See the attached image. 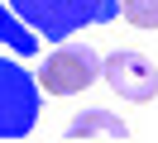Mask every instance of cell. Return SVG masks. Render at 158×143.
<instances>
[{"label": "cell", "mask_w": 158, "mask_h": 143, "mask_svg": "<svg viewBox=\"0 0 158 143\" xmlns=\"http://www.w3.org/2000/svg\"><path fill=\"white\" fill-rule=\"evenodd\" d=\"M0 43H5V48H15V53H39V43H43V38L34 34V29L24 24L19 14H15V5H10V0H0Z\"/></svg>", "instance_id": "obj_6"}, {"label": "cell", "mask_w": 158, "mask_h": 143, "mask_svg": "<svg viewBox=\"0 0 158 143\" xmlns=\"http://www.w3.org/2000/svg\"><path fill=\"white\" fill-rule=\"evenodd\" d=\"M101 76H106V86L120 100L148 105L158 95V67H153V57L139 53V48H115V53L101 62Z\"/></svg>", "instance_id": "obj_4"}, {"label": "cell", "mask_w": 158, "mask_h": 143, "mask_svg": "<svg viewBox=\"0 0 158 143\" xmlns=\"http://www.w3.org/2000/svg\"><path fill=\"white\" fill-rule=\"evenodd\" d=\"M15 14L48 43L81 34L86 24H110L120 14V0H10Z\"/></svg>", "instance_id": "obj_1"}, {"label": "cell", "mask_w": 158, "mask_h": 143, "mask_svg": "<svg viewBox=\"0 0 158 143\" xmlns=\"http://www.w3.org/2000/svg\"><path fill=\"white\" fill-rule=\"evenodd\" d=\"M101 76V53L91 43H77V38H62L48 57H43V72H39V86L48 95H77L86 91L91 81Z\"/></svg>", "instance_id": "obj_3"}, {"label": "cell", "mask_w": 158, "mask_h": 143, "mask_svg": "<svg viewBox=\"0 0 158 143\" xmlns=\"http://www.w3.org/2000/svg\"><path fill=\"white\" fill-rule=\"evenodd\" d=\"M67 138H77V143H91V138L125 143V138H129V124H125V119H115L110 110H81V114H72Z\"/></svg>", "instance_id": "obj_5"}, {"label": "cell", "mask_w": 158, "mask_h": 143, "mask_svg": "<svg viewBox=\"0 0 158 143\" xmlns=\"http://www.w3.org/2000/svg\"><path fill=\"white\" fill-rule=\"evenodd\" d=\"M120 14L134 29H158V0H120Z\"/></svg>", "instance_id": "obj_7"}, {"label": "cell", "mask_w": 158, "mask_h": 143, "mask_svg": "<svg viewBox=\"0 0 158 143\" xmlns=\"http://www.w3.org/2000/svg\"><path fill=\"white\" fill-rule=\"evenodd\" d=\"M39 110H43L39 81L19 62L0 57V138H24L39 124Z\"/></svg>", "instance_id": "obj_2"}]
</instances>
